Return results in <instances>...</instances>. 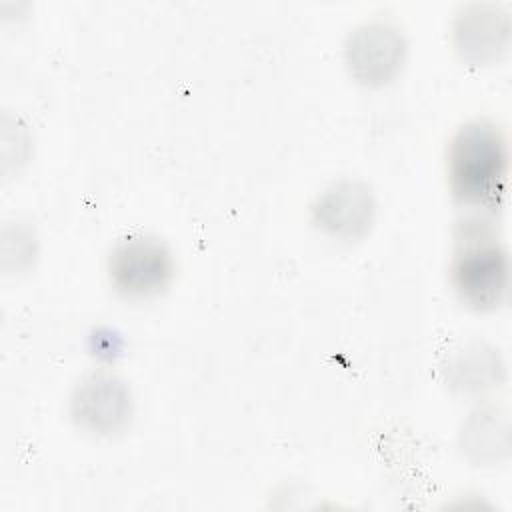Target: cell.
<instances>
[{
	"mask_svg": "<svg viewBox=\"0 0 512 512\" xmlns=\"http://www.w3.org/2000/svg\"><path fill=\"white\" fill-rule=\"evenodd\" d=\"M506 18L498 12H486L484 8L476 6L460 18L458 46L464 54L474 56L478 60L486 56H494L506 40Z\"/></svg>",
	"mask_w": 512,
	"mask_h": 512,
	"instance_id": "7",
	"label": "cell"
},
{
	"mask_svg": "<svg viewBox=\"0 0 512 512\" xmlns=\"http://www.w3.org/2000/svg\"><path fill=\"white\" fill-rule=\"evenodd\" d=\"M72 414L90 432H116L130 418V392L112 374H90L74 390Z\"/></svg>",
	"mask_w": 512,
	"mask_h": 512,
	"instance_id": "4",
	"label": "cell"
},
{
	"mask_svg": "<svg viewBox=\"0 0 512 512\" xmlns=\"http://www.w3.org/2000/svg\"><path fill=\"white\" fill-rule=\"evenodd\" d=\"M508 150L502 132L486 122L464 124L448 148L452 194L464 204H494L502 194Z\"/></svg>",
	"mask_w": 512,
	"mask_h": 512,
	"instance_id": "1",
	"label": "cell"
},
{
	"mask_svg": "<svg viewBox=\"0 0 512 512\" xmlns=\"http://www.w3.org/2000/svg\"><path fill=\"white\" fill-rule=\"evenodd\" d=\"M318 222L334 234H358L372 216V200L366 188L354 182H342L326 190L314 208Z\"/></svg>",
	"mask_w": 512,
	"mask_h": 512,
	"instance_id": "6",
	"label": "cell"
},
{
	"mask_svg": "<svg viewBox=\"0 0 512 512\" xmlns=\"http://www.w3.org/2000/svg\"><path fill=\"white\" fill-rule=\"evenodd\" d=\"M172 272L170 250L152 236L124 238L110 252V282L124 296L142 298L158 294L168 286Z\"/></svg>",
	"mask_w": 512,
	"mask_h": 512,
	"instance_id": "3",
	"label": "cell"
},
{
	"mask_svg": "<svg viewBox=\"0 0 512 512\" xmlns=\"http://www.w3.org/2000/svg\"><path fill=\"white\" fill-rule=\"evenodd\" d=\"M352 72L362 82H386L402 60V40L384 24L360 28L346 50Z\"/></svg>",
	"mask_w": 512,
	"mask_h": 512,
	"instance_id": "5",
	"label": "cell"
},
{
	"mask_svg": "<svg viewBox=\"0 0 512 512\" xmlns=\"http://www.w3.org/2000/svg\"><path fill=\"white\" fill-rule=\"evenodd\" d=\"M452 286L472 308H496L508 286V260L498 240L480 226H468L458 240L450 270Z\"/></svg>",
	"mask_w": 512,
	"mask_h": 512,
	"instance_id": "2",
	"label": "cell"
}]
</instances>
